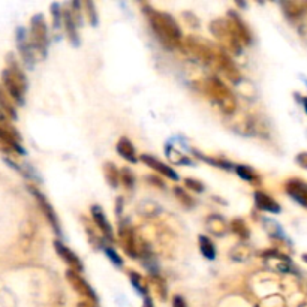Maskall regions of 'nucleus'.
I'll list each match as a JSON object with an SVG mask.
<instances>
[{"instance_id":"nucleus-1","label":"nucleus","mask_w":307,"mask_h":307,"mask_svg":"<svg viewBox=\"0 0 307 307\" xmlns=\"http://www.w3.org/2000/svg\"><path fill=\"white\" fill-rule=\"evenodd\" d=\"M210 32L223 45L225 51L234 54H240L241 48L250 44V33L246 24L235 14H229L226 18H218L212 21Z\"/></svg>"},{"instance_id":"nucleus-2","label":"nucleus","mask_w":307,"mask_h":307,"mask_svg":"<svg viewBox=\"0 0 307 307\" xmlns=\"http://www.w3.org/2000/svg\"><path fill=\"white\" fill-rule=\"evenodd\" d=\"M145 15H147L151 30L155 32L156 38L167 48H175L180 44L183 38L181 29L170 14L153 9V8H145Z\"/></svg>"},{"instance_id":"nucleus-3","label":"nucleus","mask_w":307,"mask_h":307,"mask_svg":"<svg viewBox=\"0 0 307 307\" xmlns=\"http://www.w3.org/2000/svg\"><path fill=\"white\" fill-rule=\"evenodd\" d=\"M204 93H206L215 104L225 113V114H232L237 110V99L231 88L218 77H209L204 81Z\"/></svg>"},{"instance_id":"nucleus-4","label":"nucleus","mask_w":307,"mask_h":307,"mask_svg":"<svg viewBox=\"0 0 307 307\" xmlns=\"http://www.w3.org/2000/svg\"><path fill=\"white\" fill-rule=\"evenodd\" d=\"M2 80L5 83L6 90L9 91L11 97L17 102L18 105L24 104V94L27 90V80L18 65L11 62L9 68H6L2 74Z\"/></svg>"},{"instance_id":"nucleus-5","label":"nucleus","mask_w":307,"mask_h":307,"mask_svg":"<svg viewBox=\"0 0 307 307\" xmlns=\"http://www.w3.org/2000/svg\"><path fill=\"white\" fill-rule=\"evenodd\" d=\"M30 36H32L33 49H36L42 57H45L46 46H48V29H46V23L41 14H38L32 18Z\"/></svg>"},{"instance_id":"nucleus-6","label":"nucleus","mask_w":307,"mask_h":307,"mask_svg":"<svg viewBox=\"0 0 307 307\" xmlns=\"http://www.w3.org/2000/svg\"><path fill=\"white\" fill-rule=\"evenodd\" d=\"M186 46L192 53V56L196 57L198 60H201L202 63H206V65L215 63L218 51L210 44H207L206 41H201V39H196L193 36H189L186 39Z\"/></svg>"},{"instance_id":"nucleus-7","label":"nucleus","mask_w":307,"mask_h":307,"mask_svg":"<svg viewBox=\"0 0 307 307\" xmlns=\"http://www.w3.org/2000/svg\"><path fill=\"white\" fill-rule=\"evenodd\" d=\"M215 65L218 66V69H220L226 75V78L229 81L238 84V81L241 80L240 69L237 68V65L234 63V60H231V57L228 56V53H226L225 49H218Z\"/></svg>"},{"instance_id":"nucleus-8","label":"nucleus","mask_w":307,"mask_h":307,"mask_svg":"<svg viewBox=\"0 0 307 307\" xmlns=\"http://www.w3.org/2000/svg\"><path fill=\"white\" fill-rule=\"evenodd\" d=\"M66 279H68V282L71 283V286L78 292V294H81L83 297H87V298H90V300H97V295H96V292L93 291V288L86 282V279L78 273V271H74V270H68L66 271Z\"/></svg>"},{"instance_id":"nucleus-9","label":"nucleus","mask_w":307,"mask_h":307,"mask_svg":"<svg viewBox=\"0 0 307 307\" xmlns=\"http://www.w3.org/2000/svg\"><path fill=\"white\" fill-rule=\"evenodd\" d=\"M32 190V193L35 195V198L38 199V202H39V206H41V209H42V212H44V215L48 218V220H49V223L53 225V228H54V231L60 235V225H59V220H57V215H56V212H54V209L51 207V204H49V201L38 190V189H30Z\"/></svg>"},{"instance_id":"nucleus-10","label":"nucleus","mask_w":307,"mask_h":307,"mask_svg":"<svg viewBox=\"0 0 307 307\" xmlns=\"http://www.w3.org/2000/svg\"><path fill=\"white\" fill-rule=\"evenodd\" d=\"M54 247H56L57 253L62 257V260L71 267V270L78 271V273L83 271V263H81V260L77 257V255H75L68 246H65L62 241H56V243H54Z\"/></svg>"},{"instance_id":"nucleus-11","label":"nucleus","mask_w":307,"mask_h":307,"mask_svg":"<svg viewBox=\"0 0 307 307\" xmlns=\"http://www.w3.org/2000/svg\"><path fill=\"white\" fill-rule=\"evenodd\" d=\"M141 161H142L145 165H148L150 168H153L155 171H158L159 174L165 175L167 178H171V180H178V174H177V173H175L171 167H168L167 164L161 162V161H159V159H156L155 156L142 155V156H141Z\"/></svg>"},{"instance_id":"nucleus-12","label":"nucleus","mask_w":307,"mask_h":307,"mask_svg":"<svg viewBox=\"0 0 307 307\" xmlns=\"http://www.w3.org/2000/svg\"><path fill=\"white\" fill-rule=\"evenodd\" d=\"M91 216H93V220H94L96 226L100 229V232L104 234L108 240H113V237H114V234H113V226H111V223L108 222V219H107L104 210H102L99 206H93V207H91Z\"/></svg>"},{"instance_id":"nucleus-13","label":"nucleus","mask_w":307,"mask_h":307,"mask_svg":"<svg viewBox=\"0 0 307 307\" xmlns=\"http://www.w3.org/2000/svg\"><path fill=\"white\" fill-rule=\"evenodd\" d=\"M255 204H257V207L260 210H264V212H270V213L280 212L279 202L264 192H255Z\"/></svg>"},{"instance_id":"nucleus-14","label":"nucleus","mask_w":307,"mask_h":307,"mask_svg":"<svg viewBox=\"0 0 307 307\" xmlns=\"http://www.w3.org/2000/svg\"><path fill=\"white\" fill-rule=\"evenodd\" d=\"M286 190L295 201L301 204V206L307 207V184L306 183L298 181V180H291L286 184Z\"/></svg>"},{"instance_id":"nucleus-15","label":"nucleus","mask_w":307,"mask_h":307,"mask_svg":"<svg viewBox=\"0 0 307 307\" xmlns=\"http://www.w3.org/2000/svg\"><path fill=\"white\" fill-rule=\"evenodd\" d=\"M116 150L119 151V155H120L125 161H128V162H131V164L138 162L136 150H135V147H133V144H132L131 139H128V138H125V136L120 138V139L117 141Z\"/></svg>"},{"instance_id":"nucleus-16","label":"nucleus","mask_w":307,"mask_h":307,"mask_svg":"<svg viewBox=\"0 0 307 307\" xmlns=\"http://www.w3.org/2000/svg\"><path fill=\"white\" fill-rule=\"evenodd\" d=\"M206 228L210 234L216 237H223L228 231V225L219 215H212L206 219Z\"/></svg>"},{"instance_id":"nucleus-17","label":"nucleus","mask_w":307,"mask_h":307,"mask_svg":"<svg viewBox=\"0 0 307 307\" xmlns=\"http://www.w3.org/2000/svg\"><path fill=\"white\" fill-rule=\"evenodd\" d=\"M63 23H65V29H66V33H68V38L69 41L74 44V45H78V24H77V20H75V11H65L63 14Z\"/></svg>"},{"instance_id":"nucleus-18","label":"nucleus","mask_w":307,"mask_h":307,"mask_svg":"<svg viewBox=\"0 0 307 307\" xmlns=\"http://www.w3.org/2000/svg\"><path fill=\"white\" fill-rule=\"evenodd\" d=\"M17 42H18V46H20V53L24 59V62L32 66L33 65V54H32V48L30 45L27 44V38H26V30L23 27H20L17 30Z\"/></svg>"},{"instance_id":"nucleus-19","label":"nucleus","mask_w":307,"mask_h":307,"mask_svg":"<svg viewBox=\"0 0 307 307\" xmlns=\"http://www.w3.org/2000/svg\"><path fill=\"white\" fill-rule=\"evenodd\" d=\"M120 241H122V246L123 249L126 250V253L129 255V257L135 258L136 255H138V249H136V241H135V237L132 234V231H126L123 229L120 232Z\"/></svg>"},{"instance_id":"nucleus-20","label":"nucleus","mask_w":307,"mask_h":307,"mask_svg":"<svg viewBox=\"0 0 307 307\" xmlns=\"http://www.w3.org/2000/svg\"><path fill=\"white\" fill-rule=\"evenodd\" d=\"M0 139H2L3 142H6L8 145H11L18 153H24L23 147L20 145V138H18L17 132H9L3 128H0Z\"/></svg>"},{"instance_id":"nucleus-21","label":"nucleus","mask_w":307,"mask_h":307,"mask_svg":"<svg viewBox=\"0 0 307 307\" xmlns=\"http://www.w3.org/2000/svg\"><path fill=\"white\" fill-rule=\"evenodd\" d=\"M198 240H199V249H201L204 257H206L207 260H215L216 258V247L212 243V240L209 237H204V235H199Z\"/></svg>"},{"instance_id":"nucleus-22","label":"nucleus","mask_w":307,"mask_h":307,"mask_svg":"<svg viewBox=\"0 0 307 307\" xmlns=\"http://www.w3.org/2000/svg\"><path fill=\"white\" fill-rule=\"evenodd\" d=\"M104 171H105V177H107V181L110 183L111 187H117L119 183H120V173L119 170L114 167V164L108 162L104 165Z\"/></svg>"},{"instance_id":"nucleus-23","label":"nucleus","mask_w":307,"mask_h":307,"mask_svg":"<svg viewBox=\"0 0 307 307\" xmlns=\"http://www.w3.org/2000/svg\"><path fill=\"white\" fill-rule=\"evenodd\" d=\"M165 151L168 153V158L174 162V164H178V165H186V164H190V159H187L183 153L180 151H175L171 145L165 147Z\"/></svg>"},{"instance_id":"nucleus-24","label":"nucleus","mask_w":307,"mask_h":307,"mask_svg":"<svg viewBox=\"0 0 307 307\" xmlns=\"http://www.w3.org/2000/svg\"><path fill=\"white\" fill-rule=\"evenodd\" d=\"M231 228H232V231H234L241 240H247V237H249V229H247L244 220H241V219H234V220L231 222Z\"/></svg>"},{"instance_id":"nucleus-25","label":"nucleus","mask_w":307,"mask_h":307,"mask_svg":"<svg viewBox=\"0 0 307 307\" xmlns=\"http://www.w3.org/2000/svg\"><path fill=\"white\" fill-rule=\"evenodd\" d=\"M235 171H237V174L243 178V180H246V181H253V180H258V175L255 174L249 167H244V165H238V167H235Z\"/></svg>"},{"instance_id":"nucleus-26","label":"nucleus","mask_w":307,"mask_h":307,"mask_svg":"<svg viewBox=\"0 0 307 307\" xmlns=\"http://www.w3.org/2000/svg\"><path fill=\"white\" fill-rule=\"evenodd\" d=\"M0 107H2V110H5L8 114H11L14 119L17 117V114H15V110H14L12 104H11V102L6 99V96H5V93H3V90H2V88H0Z\"/></svg>"},{"instance_id":"nucleus-27","label":"nucleus","mask_w":307,"mask_h":307,"mask_svg":"<svg viewBox=\"0 0 307 307\" xmlns=\"http://www.w3.org/2000/svg\"><path fill=\"white\" fill-rule=\"evenodd\" d=\"M184 184H186V187H189L192 192H196V193H199V192L204 190L202 183H199V181L195 180V178H186V180H184Z\"/></svg>"},{"instance_id":"nucleus-28","label":"nucleus","mask_w":307,"mask_h":307,"mask_svg":"<svg viewBox=\"0 0 307 307\" xmlns=\"http://www.w3.org/2000/svg\"><path fill=\"white\" fill-rule=\"evenodd\" d=\"M120 181H123V184L129 189L133 186V175L132 173H129V170H123L120 174Z\"/></svg>"},{"instance_id":"nucleus-29","label":"nucleus","mask_w":307,"mask_h":307,"mask_svg":"<svg viewBox=\"0 0 307 307\" xmlns=\"http://www.w3.org/2000/svg\"><path fill=\"white\" fill-rule=\"evenodd\" d=\"M129 279H131V282L133 283V286H135L141 294H145V292H147L145 288H144L142 283H141V277H139L136 273H129Z\"/></svg>"},{"instance_id":"nucleus-30","label":"nucleus","mask_w":307,"mask_h":307,"mask_svg":"<svg viewBox=\"0 0 307 307\" xmlns=\"http://www.w3.org/2000/svg\"><path fill=\"white\" fill-rule=\"evenodd\" d=\"M105 253L111 258V261L114 263V265H117V267H122V265H123V260L116 253V250H113L111 247H107V249H105Z\"/></svg>"},{"instance_id":"nucleus-31","label":"nucleus","mask_w":307,"mask_h":307,"mask_svg":"<svg viewBox=\"0 0 307 307\" xmlns=\"http://www.w3.org/2000/svg\"><path fill=\"white\" fill-rule=\"evenodd\" d=\"M51 11H53V17H54V26L56 29L60 27V6L59 3H54L53 6H51Z\"/></svg>"},{"instance_id":"nucleus-32","label":"nucleus","mask_w":307,"mask_h":307,"mask_svg":"<svg viewBox=\"0 0 307 307\" xmlns=\"http://www.w3.org/2000/svg\"><path fill=\"white\" fill-rule=\"evenodd\" d=\"M174 192H175L177 198H180L184 204H190V202H192V198H190V196H187V195L184 193V190H183V189L175 187V189H174Z\"/></svg>"},{"instance_id":"nucleus-33","label":"nucleus","mask_w":307,"mask_h":307,"mask_svg":"<svg viewBox=\"0 0 307 307\" xmlns=\"http://www.w3.org/2000/svg\"><path fill=\"white\" fill-rule=\"evenodd\" d=\"M173 307H187L184 298L181 295H174L173 298Z\"/></svg>"},{"instance_id":"nucleus-34","label":"nucleus","mask_w":307,"mask_h":307,"mask_svg":"<svg viewBox=\"0 0 307 307\" xmlns=\"http://www.w3.org/2000/svg\"><path fill=\"white\" fill-rule=\"evenodd\" d=\"M297 162H298V165H301L303 168L307 170V151L300 153V155L297 156Z\"/></svg>"},{"instance_id":"nucleus-35","label":"nucleus","mask_w":307,"mask_h":307,"mask_svg":"<svg viewBox=\"0 0 307 307\" xmlns=\"http://www.w3.org/2000/svg\"><path fill=\"white\" fill-rule=\"evenodd\" d=\"M144 307H153V303H151V300L147 297L145 298V301H144Z\"/></svg>"},{"instance_id":"nucleus-36","label":"nucleus","mask_w":307,"mask_h":307,"mask_svg":"<svg viewBox=\"0 0 307 307\" xmlns=\"http://www.w3.org/2000/svg\"><path fill=\"white\" fill-rule=\"evenodd\" d=\"M303 105H304V110H306V113H307V97L303 99Z\"/></svg>"}]
</instances>
